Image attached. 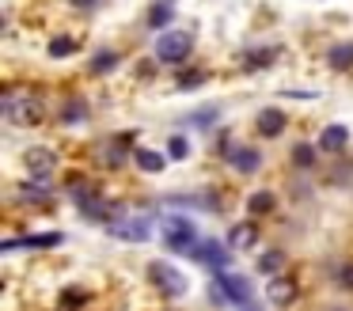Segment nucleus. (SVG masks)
Segmentation results:
<instances>
[{
    "label": "nucleus",
    "mask_w": 353,
    "mask_h": 311,
    "mask_svg": "<svg viewBox=\"0 0 353 311\" xmlns=\"http://www.w3.org/2000/svg\"><path fill=\"white\" fill-rule=\"evenodd\" d=\"M209 296H216V308H224V303H236V308H251V281L239 277V273L232 270H221L213 273V285H209Z\"/></svg>",
    "instance_id": "nucleus-1"
},
{
    "label": "nucleus",
    "mask_w": 353,
    "mask_h": 311,
    "mask_svg": "<svg viewBox=\"0 0 353 311\" xmlns=\"http://www.w3.org/2000/svg\"><path fill=\"white\" fill-rule=\"evenodd\" d=\"M160 239H163V247H168L171 254H194V247L201 243L194 220H186V217H168L163 220Z\"/></svg>",
    "instance_id": "nucleus-2"
},
{
    "label": "nucleus",
    "mask_w": 353,
    "mask_h": 311,
    "mask_svg": "<svg viewBox=\"0 0 353 311\" xmlns=\"http://www.w3.org/2000/svg\"><path fill=\"white\" fill-rule=\"evenodd\" d=\"M190 50H194L190 30H168V34H160V42H156V57H160L163 65H186V61H190Z\"/></svg>",
    "instance_id": "nucleus-3"
},
{
    "label": "nucleus",
    "mask_w": 353,
    "mask_h": 311,
    "mask_svg": "<svg viewBox=\"0 0 353 311\" xmlns=\"http://www.w3.org/2000/svg\"><path fill=\"white\" fill-rule=\"evenodd\" d=\"M148 281H152V285L160 288L163 300H179V296L186 292V277H183V270H175L171 262H148Z\"/></svg>",
    "instance_id": "nucleus-4"
},
{
    "label": "nucleus",
    "mask_w": 353,
    "mask_h": 311,
    "mask_svg": "<svg viewBox=\"0 0 353 311\" xmlns=\"http://www.w3.org/2000/svg\"><path fill=\"white\" fill-rule=\"evenodd\" d=\"M4 118L16 121V126H39L42 118H46V106L39 103V99H16V95H4Z\"/></svg>",
    "instance_id": "nucleus-5"
},
{
    "label": "nucleus",
    "mask_w": 353,
    "mask_h": 311,
    "mask_svg": "<svg viewBox=\"0 0 353 311\" xmlns=\"http://www.w3.org/2000/svg\"><path fill=\"white\" fill-rule=\"evenodd\" d=\"M224 159H228V167L239 174H259L262 171V152L251 148V144H228V148H224Z\"/></svg>",
    "instance_id": "nucleus-6"
},
{
    "label": "nucleus",
    "mask_w": 353,
    "mask_h": 311,
    "mask_svg": "<svg viewBox=\"0 0 353 311\" xmlns=\"http://www.w3.org/2000/svg\"><path fill=\"white\" fill-rule=\"evenodd\" d=\"M110 235L125 239V243H145V239H152V220L148 217H118L110 224Z\"/></svg>",
    "instance_id": "nucleus-7"
},
{
    "label": "nucleus",
    "mask_w": 353,
    "mask_h": 311,
    "mask_svg": "<svg viewBox=\"0 0 353 311\" xmlns=\"http://www.w3.org/2000/svg\"><path fill=\"white\" fill-rule=\"evenodd\" d=\"M296 296H300V285H296V277H292V273H277V277H270L266 300L274 303V308H289Z\"/></svg>",
    "instance_id": "nucleus-8"
},
{
    "label": "nucleus",
    "mask_w": 353,
    "mask_h": 311,
    "mask_svg": "<svg viewBox=\"0 0 353 311\" xmlns=\"http://www.w3.org/2000/svg\"><path fill=\"white\" fill-rule=\"evenodd\" d=\"M65 243V232H34V235H23V239H8L4 243V254L12 250H46V247H61Z\"/></svg>",
    "instance_id": "nucleus-9"
},
{
    "label": "nucleus",
    "mask_w": 353,
    "mask_h": 311,
    "mask_svg": "<svg viewBox=\"0 0 353 311\" xmlns=\"http://www.w3.org/2000/svg\"><path fill=\"white\" fill-rule=\"evenodd\" d=\"M190 258H194V262H205L213 273L228 270V250H224L216 239H201L198 247H194V254H190Z\"/></svg>",
    "instance_id": "nucleus-10"
},
{
    "label": "nucleus",
    "mask_w": 353,
    "mask_h": 311,
    "mask_svg": "<svg viewBox=\"0 0 353 311\" xmlns=\"http://www.w3.org/2000/svg\"><path fill=\"white\" fill-rule=\"evenodd\" d=\"M285 126H289V118H285V110H277V106H266V110H259V118H254L259 137H281Z\"/></svg>",
    "instance_id": "nucleus-11"
},
{
    "label": "nucleus",
    "mask_w": 353,
    "mask_h": 311,
    "mask_svg": "<svg viewBox=\"0 0 353 311\" xmlns=\"http://www.w3.org/2000/svg\"><path fill=\"white\" fill-rule=\"evenodd\" d=\"M315 144H319V152H327V156H338V152H345V144H350V129L345 126H327Z\"/></svg>",
    "instance_id": "nucleus-12"
},
{
    "label": "nucleus",
    "mask_w": 353,
    "mask_h": 311,
    "mask_svg": "<svg viewBox=\"0 0 353 311\" xmlns=\"http://www.w3.org/2000/svg\"><path fill=\"white\" fill-rule=\"evenodd\" d=\"M88 114H92L88 99L72 95V99H65V103H61V110H57V121H61V126H80V121H84Z\"/></svg>",
    "instance_id": "nucleus-13"
},
{
    "label": "nucleus",
    "mask_w": 353,
    "mask_h": 311,
    "mask_svg": "<svg viewBox=\"0 0 353 311\" xmlns=\"http://www.w3.org/2000/svg\"><path fill=\"white\" fill-rule=\"evenodd\" d=\"M23 159H27V167H31V174H54V167H57V156L50 148H42V144L31 148Z\"/></svg>",
    "instance_id": "nucleus-14"
},
{
    "label": "nucleus",
    "mask_w": 353,
    "mask_h": 311,
    "mask_svg": "<svg viewBox=\"0 0 353 311\" xmlns=\"http://www.w3.org/2000/svg\"><path fill=\"white\" fill-rule=\"evenodd\" d=\"M19 190H23V197H31V201H50V197H54V182H50V174H31Z\"/></svg>",
    "instance_id": "nucleus-15"
},
{
    "label": "nucleus",
    "mask_w": 353,
    "mask_h": 311,
    "mask_svg": "<svg viewBox=\"0 0 353 311\" xmlns=\"http://www.w3.org/2000/svg\"><path fill=\"white\" fill-rule=\"evenodd\" d=\"M168 159L171 156H163V152H156V148H133V163H137L145 174L163 171V163H168Z\"/></svg>",
    "instance_id": "nucleus-16"
},
{
    "label": "nucleus",
    "mask_w": 353,
    "mask_h": 311,
    "mask_svg": "<svg viewBox=\"0 0 353 311\" xmlns=\"http://www.w3.org/2000/svg\"><path fill=\"white\" fill-rule=\"evenodd\" d=\"M274 209H277L274 190H254V194L247 197V212H251V217H270Z\"/></svg>",
    "instance_id": "nucleus-17"
},
{
    "label": "nucleus",
    "mask_w": 353,
    "mask_h": 311,
    "mask_svg": "<svg viewBox=\"0 0 353 311\" xmlns=\"http://www.w3.org/2000/svg\"><path fill=\"white\" fill-rule=\"evenodd\" d=\"M327 65L334 68V72H345V68H353V42H338L327 50Z\"/></svg>",
    "instance_id": "nucleus-18"
},
{
    "label": "nucleus",
    "mask_w": 353,
    "mask_h": 311,
    "mask_svg": "<svg viewBox=\"0 0 353 311\" xmlns=\"http://www.w3.org/2000/svg\"><path fill=\"white\" fill-rule=\"evenodd\" d=\"M122 65V53H114V50H99L92 57V65H88V72L92 76H107V72H114V68Z\"/></svg>",
    "instance_id": "nucleus-19"
},
{
    "label": "nucleus",
    "mask_w": 353,
    "mask_h": 311,
    "mask_svg": "<svg viewBox=\"0 0 353 311\" xmlns=\"http://www.w3.org/2000/svg\"><path fill=\"white\" fill-rule=\"evenodd\" d=\"M171 19H175V4H171V0H160V4H152V12H148V27H152V30L171 27Z\"/></svg>",
    "instance_id": "nucleus-20"
},
{
    "label": "nucleus",
    "mask_w": 353,
    "mask_h": 311,
    "mask_svg": "<svg viewBox=\"0 0 353 311\" xmlns=\"http://www.w3.org/2000/svg\"><path fill=\"white\" fill-rule=\"evenodd\" d=\"M259 273H266V277H277V273H285V250H266V254H259Z\"/></svg>",
    "instance_id": "nucleus-21"
},
{
    "label": "nucleus",
    "mask_w": 353,
    "mask_h": 311,
    "mask_svg": "<svg viewBox=\"0 0 353 311\" xmlns=\"http://www.w3.org/2000/svg\"><path fill=\"white\" fill-rule=\"evenodd\" d=\"M315 156H319V144H307V141L292 144V163H296V167H312Z\"/></svg>",
    "instance_id": "nucleus-22"
},
{
    "label": "nucleus",
    "mask_w": 353,
    "mask_h": 311,
    "mask_svg": "<svg viewBox=\"0 0 353 311\" xmlns=\"http://www.w3.org/2000/svg\"><path fill=\"white\" fill-rule=\"evenodd\" d=\"M46 53H50L54 61H61V57H72V53H77V38H69V34L54 38V42L46 46Z\"/></svg>",
    "instance_id": "nucleus-23"
},
{
    "label": "nucleus",
    "mask_w": 353,
    "mask_h": 311,
    "mask_svg": "<svg viewBox=\"0 0 353 311\" xmlns=\"http://www.w3.org/2000/svg\"><path fill=\"white\" fill-rule=\"evenodd\" d=\"M251 243H254V224H236V228H232V232H228V247H251Z\"/></svg>",
    "instance_id": "nucleus-24"
},
{
    "label": "nucleus",
    "mask_w": 353,
    "mask_h": 311,
    "mask_svg": "<svg viewBox=\"0 0 353 311\" xmlns=\"http://www.w3.org/2000/svg\"><path fill=\"white\" fill-rule=\"evenodd\" d=\"M130 152H133V148H125V141H110L107 152H103V159H107L110 167H122L125 159H130Z\"/></svg>",
    "instance_id": "nucleus-25"
},
{
    "label": "nucleus",
    "mask_w": 353,
    "mask_h": 311,
    "mask_svg": "<svg viewBox=\"0 0 353 311\" xmlns=\"http://www.w3.org/2000/svg\"><path fill=\"white\" fill-rule=\"evenodd\" d=\"M274 61H277V50H254L243 57V68H266V65H274Z\"/></svg>",
    "instance_id": "nucleus-26"
},
{
    "label": "nucleus",
    "mask_w": 353,
    "mask_h": 311,
    "mask_svg": "<svg viewBox=\"0 0 353 311\" xmlns=\"http://www.w3.org/2000/svg\"><path fill=\"white\" fill-rule=\"evenodd\" d=\"M334 285L342 288V292H353V262H342L334 270Z\"/></svg>",
    "instance_id": "nucleus-27"
},
{
    "label": "nucleus",
    "mask_w": 353,
    "mask_h": 311,
    "mask_svg": "<svg viewBox=\"0 0 353 311\" xmlns=\"http://www.w3.org/2000/svg\"><path fill=\"white\" fill-rule=\"evenodd\" d=\"M198 83H205V72H201V68H186V72H179V83H175V88L190 91V88H198Z\"/></svg>",
    "instance_id": "nucleus-28"
},
{
    "label": "nucleus",
    "mask_w": 353,
    "mask_h": 311,
    "mask_svg": "<svg viewBox=\"0 0 353 311\" xmlns=\"http://www.w3.org/2000/svg\"><path fill=\"white\" fill-rule=\"evenodd\" d=\"M168 156H171V159H186V156H190V141H186V137H171Z\"/></svg>",
    "instance_id": "nucleus-29"
},
{
    "label": "nucleus",
    "mask_w": 353,
    "mask_h": 311,
    "mask_svg": "<svg viewBox=\"0 0 353 311\" xmlns=\"http://www.w3.org/2000/svg\"><path fill=\"white\" fill-rule=\"evenodd\" d=\"M61 300H65V308H80L84 292H80V288H69V292H61Z\"/></svg>",
    "instance_id": "nucleus-30"
},
{
    "label": "nucleus",
    "mask_w": 353,
    "mask_h": 311,
    "mask_svg": "<svg viewBox=\"0 0 353 311\" xmlns=\"http://www.w3.org/2000/svg\"><path fill=\"white\" fill-rule=\"evenodd\" d=\"M72 4H77V8H95L99 0H72Z\"/></svg>",
    "instance_id": "nucleus-31"
},
{
    "label": "nucleus",
    "mask_w": 353,
    "mask_h": 311,
    "mask_svg": "<svg viewBox=\"0 0 353 311\" xmlns=\"http://www.w3.org/2000/svg\"><path fill=\"white\" fill-rule=\"evenodd\" d=\"M239 311H259V308H254V303H251V308H239Z\"/></svg>",
    "instance_id": "nucleus-32"
},
{
    "label": "nucleus",
    "mask_w": 353,
    "mask_h": 311,
    "mask_svg": "<svg viewBox=\"0 0 353 311\" xmlns=\"http://www.w3.org/2000/svg\"><path fill=\"white\" fill-rule=\"evenodd\" d=\"M338 311H342V308H338Z\"/></svg>",
    "instance_id": "nucleus-33"
}]
</instances>
